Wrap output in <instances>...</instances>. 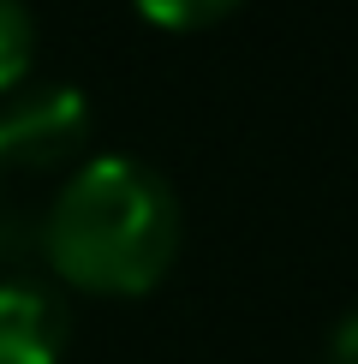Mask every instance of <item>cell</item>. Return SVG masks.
Listing matches in <instances>:
<instances>
[{
	"instance_id": "cell-1",
	"label": "cell",
	"mask_w": 358,
	"mask_h": 364,
	"mask_svg": "<svg viewBox=\"0 0 358 364\" xmlns=\"http://www.w3.org/2000/svg\"><path fill=\"white\" fill-rule=\"evenodd\" d=\"M179 251V203L168 179L131 156H102L42 215V257L90 293H149Z\"/></svg>"
},
{
	"instance_id": "cell-2",
	"label": "cell",
	"mask_w": 358,
	"mask_h": 364,
	"mask_svg": "<svg viewBox=\"0 0 358 364\" xmlns=\"http://www.w3.org/2000/svg\"><path fill=\"white\" fill-rule=\"evenodd\" d=\"M84 138H90V102L72 84L24 90L0 108V168H24V173L60 168L84 149Z\"/></svg>"
},
{
	"instance_id": "cell-3",
	"label": "cell",
	"mask_w": 358,
	"mask_h": 364,
	"mask_svg": "<svg viewBox=\"0 0 358 364\" xmlns=\"http://www.w3.org/2000/svg\"><path fill=\"white\" fill-rule=\"evenodd\" d=\"M66 328V299L48 281L0 275V364H60Z\"/></svg>"
},
{
	"instance_id": "cell-4",
	"label": "cell",
	"mask_w": 358,
	"mask_h": 364,
	"mask_svg": "<svg viewBox=\"0 0 358 364\" xmlns=\"http://www.w3.org/2000/svg\"><path fill=\"white\" fill-rule=\"evenodd\" d=\"M30 48H36V24L24 0H0V90H18V78L30 72Z\"/></svg>"
},
{
	"instance_id": "cell-5",
	"label": "cell",
	"mask_w": 358,
	"mask_h": 364,
	"mask_svg": "<svg viewBox=\"0 0 358 364\" xmlns=\"http://www.w3.org/2000/svg\"><path fill=\"white\" fill-rule=\"evenodd\" d=\"M227 6H239V0H138L143 18L173 24V30H185V24H209V18H221Z\"/></svg>"
},
{
	"instance_id": "cell-6",
	"label": "cell",
	"mask_w": 358,
	"mask_h": 364,
	"mask_svg": "<svg viewBox=\"0 0 358 364\" xmlns=\"http://www.w3.org/2000/svg\"><path fill=\"white\" fill-rule=\"evenodd\" d=\"M36 239H42V227L30 215H18V209H6V215H0V263H24V257L36 251Z\"/></svg>"
},
{
	"instance_id": "cell-7",
	"label": "cell",
	"mask_w": 358,
	"mask_h": 364,
	"mask_svg": "<svg viewBox=\"0 0 358 364\" xmlns=\"http://www.w3.org/2000/svg\"><path fill=\"white\" fill-rule=\"evenodd\" d=\"M322 364H358V316H347V323H340L335 335H328Z\"/></svg>"
}]
</instances>
